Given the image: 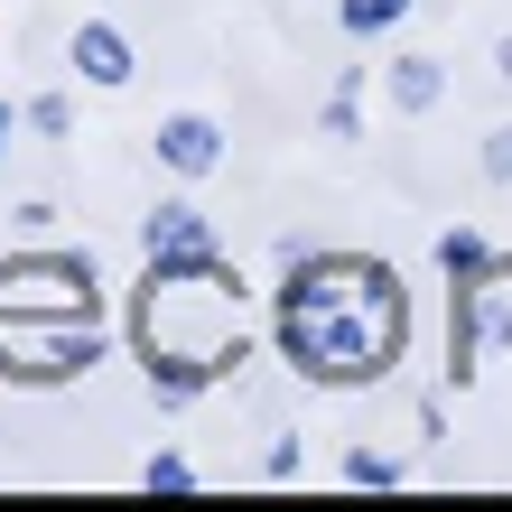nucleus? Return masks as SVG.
Masks as SVG:
<instances>
[{
	"instance_id": "obj_1",
	"label": "nucleus",
	"mask_w": 512,
	"mask_h": 512,
	"mask_svg": "<svg viewBox=\"0 0 512 512\" xmlns=\"http://www.w3.org/2000/svg\"><path fill=\"white\" fill-rule=\"evenodd\" d=\"M401 336H410V308H401L391 261H364V252H298L289 261V280H280V354L308 382H326V391L382 382L401 364Z\"/></svg>"
},
{
	"instance_id": "obj_2",
	"label": "nucleus",
	"mask_w": 512,
	"mask_h": 512,
	"mask_svg": "<svg viewBox=\"0 0 512 512\" xmlns=\"http://www.w3.org/2000/svg\"><path fill=\"white\" fill-rule=\"evenodd\" d=\"M233 308H243V280L224 270V252L149 261V280H140V364L149 354H196V364L233 373L252 354L243 326H233Z\"/></svg>"
},
{
	"instance_id": "obj_3",
	"label": "nucleus",
	"mask_w": 512,
	"mask_h": 512,
	"mask_svg": "<svg viewBox=\"0 0 512 512\" xmlns=\"http://www.w3.org/2000/svg\"><path fill=\"white\" fill-rule=\"evenodd\" d=\"M94 364H103L94 317H0V373L10 382H66Z\"/></svg>"
},
{
	"instance_id": "obj_4",
	"label": "nucleus",
	"mask_w": 512,
	"mask_h": 512,
	"mask_svg": "<svg viewBox=\"0 0 512 512\" xmlns=\"http://www.w3.org/2000/svg\"><path fill=\"white\" fill-rule=\"evenodd\" d=\"M0 317H94V261H75V252L0 261Z\"/></svg>"
},
{
	"instance_id": "obj_5",
	"label": "nucleus",
	"mask_w": 512,
	"mask_h": 512,
	"mask_svg": "<svg viewBox=\"0 0 512 512\" xmlns=\"http://www.w3.org/2000/svg\"><path fill=\"white\" fill-rule=\"evenodd\" d=\"M149 149H159L168 177H215L224 168V131L205 122V112H168V122L149 131Z\"/></svg>"
},
{
	"instance_id": "obj_6",
	"label": "nucleus",
	"mask_w": 512,
	"mask_h": 512,
	"mask_svg": "<svg viewBox=\"0 0 512 512\" xmlns=\"http://www.w3.org/2000/svg\"><path fill=\"white\" fill-rule=\"evenodd\" d=\"M66 56H75V75H84V84H103V94H122V84L140 75V56H131V38H122L112 19H84L75 38H66Z\"/></svg>"
},
{
	"instance_id": "obj_7",
	"label": "nucleus",
	"mask_w": 512,
	"mask_h": 512,
	"mask_svg": "<svg viewBox=\"0 0 512 512\" xmlns=\"http://www.w3.org/2000/svg\"><path fill=\"white\" fill-rule=\"evenodd\" d=\"M140 252H149V261H177V252H215V224H205L187 196H168V205H149V215H140Z\"/></svg>"
},
{
	"instance_id": "obj_8",
	"label": "nucleus",
	"mask_w": 512,
	"mask_h": 512,
	"mask_svg": "<svg viewBox=\"0 0 512 512\" xmlns=\"http://www.w3.org/2000/svg\"><path fill=\"white\" fill-rule=\"evenodd\" d=\"M382 94H391V112H438V94H447V66H438V56H391V66H382Z\"/></svg>"
},
{
	"instance_id": "obj_9",
	"label": "nucleus",
	"mask_w": 512,
	"mask_h": 512,
	"mask_svg": "<svg viewBox=\"0 0 512 512\" xmlns=\"http://www.w3.org/2000/svg\"><path fill=\"white\" fill-rule=\"evenodd\" d=\"M140 373H149V401H159V410H187L196 391L215 382V364H196V354H149Z\"/></svg>"
},
{
	"instance_id": "obj_10",
	"label": "nucleus",
	"mask_w": 512,
	"mask_h": 512,
	"mask_svg": "<svg viewBox=\"0 0 512 512\" xmlns=\"http://www.w3.org/2000/svg\"><path fill=\"white\" fill-rule=\"evenodd\" d=\"M438 270H447L457 289H466V280H485V270H494V243H485V233H466V224H457V233H438Z\"/></svg>"
},
{
	"instance_id": "obj_11",
	"label": "nucleus",
	"mask_w": 512,
	"mask_h": 512,
	"mask_svg": "<svg viewBox=\"0 0 512 512\" xmlns=\"http://www.w3.org/2000/svg\"><path fill=\"white\" fill-rule=\"evenodd\" d=\"M410 0H336V28L345 38H382V28H401Z\"/></svg>"
},
{
	"instance_id": "obj_12",
	"label": "nucleus",
	"mask_w": 512,
	"mask_h": 512,
	"mask_svg": "<svg viewBox=\"0 0 512 512\" xmlns=\"http://www.w3.org/2000/svg\"><path fill=\"white\" fill-rule=\"evenodd\" d=\"M140 485H149V494H187V485H196V466L177 457V447H159V457L140 466Z\"/></svg>"
},
{
	"instance_id": "obj_13",
	"label": "nucleus",
	"mask_w": 512,
	"mask_h": 512,
	"mask_svg": "<svg viewBox=\"0 0 512 512\" xmlns=\"http://www.w3.org/2000/svg\"><path fill=\"white\" fill-rule=\"evenodd\" d=\"M345 485H401V466H391L382 447H354V457H345Z\"/></svg>"
},
{
	"instance_id": "obj_14",
	"label": "nucleus",
	"mask_w": 512,
	"mask_h": 512,
	"mask_svg": "<svg viewBox=\"0 0 512 512\" xmlns=\"http://www.w3.org/2000/svg\"><path fill=\"white\" fill-rule=\"evenodd\" d=\"M28 122H38L47 140H66V131H75V112H66V94H38V103H28Z\"/></svg>"
},
{
	"instance_id": "obj_15",
	"label": "nucleus",
	"mask_w": 512,
	"mask_h": 512,
	"mask_svg": "<svg viewBox=\"0 0 512 512\" xmlns=\"http://www.w3.org/2000/svg\"><path fill=\"white\" fill-rule=\"evenodd\" d=\"M354 84H364V75H345L336 103H326V140H354Z\"/></svg>"
},
{
	"instance_id": "obj_16",
	"label": "nucleus",
	"mask_w": 512,
	"mask_h": 512,
	"mask_svg": "<svg viewBox=\"0 0 512 512\" xmlns=\"http://www.w3.org/2000/svg\"><path fill=\"white\" fill-rule=\"evenodd\" d=\"M485 177H494V187H512V122L485 131Z\"/></svg>"
},
{
	"instance_id": "obj_17",
	"label": "nucleus",
	"mask_w": 512,
	"mask_h": 512,
	"mask_svg": "<svg viewBox=\"0 0 512 512\" xmlns=\"http://www.w3.org/2000/svg\"><path fill=\"white\" fill-rule=\"evenodd\" d=\"M494 75H503V84H512V38H494Z\"/></svg>"
},
{
	"instance_id": "obj_18",
	"label": "nucleus",
	"mask_w": 512,
	"mask_h": 512,
	"mask_svg": "<svg viewBox=\"0 0 512 512\" xmlns=\"http://www.w3.org/2000/svg\"><path fill=\"white\" fill-rule=\"evenodd\" d=\"M10 131H19V112H10V103H0V159H10Z\"/></svg>"
}]
</instances>
